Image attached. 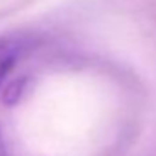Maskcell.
<instances>
[{
	"label": "cell",
	"instance_id": "6da1fadb",
	"mask_svg": "<svg viewBox=\"0 0 156 156\" xmlns=\"http://www.w3.org/2000/svg\"><path fill=\"white\" fill-rule=\"evenodd\" d=\"M20 48H22L20 41L13 37H0V83L4 81V77L9 73V70L17 62L20 55ZM0 156H8L2 132H0Z\"/></svg>",
	"mask_w": 156,
	"mask_h": 156
}]
</instances>
